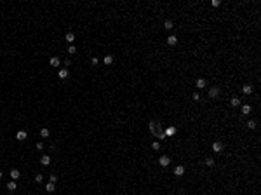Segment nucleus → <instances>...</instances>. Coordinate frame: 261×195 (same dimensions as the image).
Returning a JSON list of instances; mask_svg holds the SVG:
<instances>
[{"mask_svg":"<svg viewBox=\"0 0 261 195\" xmlns=\"http://www.w3.org/2000/svg\"><path fill=\"white\" fill-rule=\"evenodd\" d=\"M150 131H152V134H153L155 138H158V139H165L164 127H162V124H160L158 120H152V122H150Z\"/></svg>","mask_w":261,"mask_h":195,"instance_id":"obj_1","label":"nucleus"},{"mask_svg":"<svg viewBox=\"0 0 261 195\" xmlns=\"http://www.w3.org/2000/svg\"><path fill=\"white\" fill-rule=\"evenodd\" d=\"M219 94H221V89L218 87V86H214V87L209 89V98H211V99H218Z\"/></svg>","mask_w":261,"mask_h":195,"instance_id":"obj_2","label":"nucleus"},{"mask_svg":"<svg viewBox=\"0 0 261 195\" xmlns=\"http://www.w3.org/2000/svg\"><path fill=\"white\" fill-rule=\"evenodd\" d=\"M158 164H160L162 167H167L169 164H171V159H169L167 155H162L160 159H158Z\"/></svg>","mask_w":261,"mask_h":195,"instance_id":"obj_3","label":"nucleus"},{"mask_svg":"<svg viewBox=\"0 0 261 195\" xmlns=\"http://www.w3.org/2000/svg\"><path fill=\"white\" fill-rule=\"evenodd\" d=\"M213 150L216 152V153L223 152V143H221V141H214V143H213Z\"/></svg>","mask_w":261,"mask_h":195,"instance_id":"obj_4","label":"nucleus"},{"mask_svg":"<svg viewBox=\"0 0 261 195\" xmlns=\"http://www.w3.org/2000/svg\"><path fill=\"white\" fill-rule=\"evenodd\" d=\"M195 86H197V87H198V89H204V87H205V86H207V80H205V78H197V82H195Z\"/></svg>","mask_w":261,"mask_h":195,"instance_id":"obj_5","label":"nucleus"},{"mask_svg":"<svg viewBox=\"0 0 261 195\" xmlns=\"http://www.w3.org/2000/svg\"><path fill=\"white\" fill-rule=\"evenodd\" d=\"M59 65H61V59H59L58 56H52V58H51V66H54V68H58Z\"/></svg>","mask_w":261,"mask_h":195,"instance_id":"obj_6","label":"nucleus"},{"mask_svg":"<svg viewBox=\"0 0 261 195\" xmlns=\"http://www.w3.org/2000/svg\"><path fill=\"white\" fill-rule=\"evenodd\" d=\"M40 164H42V166H49V164H51V157H49V155H42V157H40Z\"/></svg>","mask_w":261,"mask_h":195,"instance_id":"obj_7","label":"nucleus"},{"mask_svg":"<svg viewBox=\"0 0 261 195\" xmlns=\"http://www.w3.org/2000/svg\"><path fill=\"white\" fill-rule=\"evenodd\" d=\"M164 132H165V138H167V136H174V134H176V127H167Z\"/></svg>","mask_w":261,"mask_h":195,"instance_id":"obj_8","label":"nucleus"},{"mask_svg":"<svg viewBox=\"0 0 261 195\" xmlns=\"http://www.w3.org/2000/svg\"><path fill=\"white\" fill-rule=\"evenodd\" d=\"M19 176H21V173L18 171V169H10V178H12L14 181H16V179H18Z\"/></svg>","mask_w":261,"mask_h":195,"instance_id":"obj_9","label":"nucleus"},{"mask_svg":"<svg viewBox=\"0 0 261 195\" xmlns=\"http://www.w3.org/2000/svg\"><path fill=\"white\" fill-rule=\"evenodd\" d=\"M174 174H176V176H183L184 174V167L183 166H178L176 169H174Z\"/></svg>","mask_w":261,"mask_h":195,"instance_id":"obj_10","label":"nucleus"},{"mask_svg":"<svg viewBox=\"0 0 261 195\" xmlns=\"http://www.w3.org/2000/svg\"><path fill=\"white\" fill-rule=\"evenodd\" d=\"M167 44H169V45H176V44H178V37H176V35H171V37L167 39Z\"/></svg>","mask_w":261,"mask_h":195,"instance_id":"obj_11","label":"nucleus"},{"mask_svg":"<svg viewBox=\"0 0 261 195\" xmlns=\"http://www.w3.org/2000/svg\"><path fill=\"white\" fill-rule=\"evenodd\" d=\"M230 105H232V106H239V105H240V98L233 96L232 99H230Z\"/></svg>","mask_w":261,"mask_h":195,"instance_id":"obj_12","label":"nucleus"},{"mask_svg":"<svg viewBox=\"0 0 261 195\" xmlns=\"http://www.w3.org/2000/svg\"><path fill=\"white\" fill-rule=\"evenodd\" d=\"M16 186H18V185H16V181L12 179V181H9V183H7V190H10V192H14V190H16Z\"/></svg>","mask_w":261,"mask_h":195,"instance_id":"obj_13","label":"nucleus"},{"mask_svg":"<svg viewBox=\"0 0 261 195\" xmlns=\"http://www.w3.org/2000/svg\"><path fill=\"white\" fill-rule=\"evenodd\" d=\"M242 113H244V115H249V113H251V105H244V106H242Z\"/></svg>","mask_w":261,"mask_h":195,"instance_id":"obj_14","label":"nucleus"},{"mask_svg":"<svg viewBox=\"0 0 261 195\" xmlns=\"http://www.w3.org/2000/svg\"><path fill=\"white\" fill-rule=\"evenodd\" d=\"M164 26H165V30H172V28H174V23H172L171 19H167V21L164 23Z\"/></svg>","mask_w":261,"mask_h":195,"instance_id":"obj_15","label":"nucleus"},{"mask_svg":"<svg viewBox=\"0 0 261 195\" xmlns=\"http://www.w3.org/2000/svg\"><path fill=\"white\" fill-rule=\"evenodd\" d=\"M65 39H66V42H73V40H75V35H73L71 31H68V33H66V37H65Z\"/></svg>","mask_w":261,"mask_h":195,"instance_id":"obj_16","label":"nucleus"},{"mask_svg":"<svg viewBox=\"0 0 261 195\" xmlns=\"http://www.w3.org/2000/svg\"><path fill=\"white\" fill-rule=\"evenodd\" d=\"M247 127H249V129H256V127H258V122H256V120H249V122H247Z\"/></svg>","mask_w":261,"mask_h":195,"instance_id":"obj_17","label":"nucleus"},{"mask_svg":"<svg viewBox=\"0 0 261 195\" xmlns=\"http://www.w3.org/2000/svg\"><path fill=\"white\" fill-rule=\"evenodd\" d=\"M16 138H18L19 141H23V139H26V132H24V131H19V132H18V136H16Z\"/></svg>","mask_w":261,"mask_h":195,"instance_id":"obj_18","label":"nucleus"},{"mask_svg":"<svg viewBox=\"0 0 261 195\" xmlns=\"http://www.w3.org/2000/svg\"><path fill=\"white\" fill-rule=\"evenodd\" d=\"M40 136H42V138H47V136H49V129H47V127L40 129Z\"/></svg>","mask_w":261,"mask_h":195,"instance_id":"obj_19","label":"nucleus"},{"mask_svg":"<svg viewBox=\"0 0 261 195\" xmlns=\"http://www.w3.org/2000/svg\"><path fill=\"white\" fill-rule=\"evenodd\" d=\"M103 61H105V65H111L113 63V56H105Z\"/></svg>","mask_w":261,"mask_h":195,"instance_id":"obj_20","label":"nucleus"},{"mask_svg":"<svg viewBox=\"0 0 261 195\" xmlns=\"http://www.w3.org/2000/svg\"><path fill=\"white\" fill-rule=\"evenodd\" d=\"M244 94H252V86H244Z\"/></svg>","mask_w":261,"mask_h":195,"instance_id":"obj_21","label":"nucleus"},{"mask_svg":"<svg viewBox=\"0 0 261 195\" xmlns=\"http://www.w3.org/2000/svg\"><path fill=\"white\" fill-rule=\"evenodd\" d=\"M59 77L61 78H66L68 77V70L65 68V70H59Z\"/></svg>","mask_w":261,"mask_h":195,"instance_id":"obj_22","label":"nucleus"},{"mask_svg":"<svg viewBox=\"0 0 261 195\" xmlns=\"http://www.w3.org/2000/svg\"><path fill=\"white\" fill-rule=\"evenodd\" d=\"M54 188H56V185H54V183H47V186H45V190H47V192H54Z\"/></svg>","mask_w":261,"mask_h":195,"instance_id":"obj_23","label":"nucleus"},{"mask_svg":"<svg viewBox=\"0 0 261 195\" xmlns=\"http://www.w3.org/2000/svg\"><path fill=\"white\" fill-rule=\"evenodd\" d=\"M205 166H207V167H213L214 166V159H205Z\"/></svg>","mask_w":261,"mask_h":195,"instance_id":"obj_24","label":"nucleus"},{"mask_svg":"<svg viewBox=\"0 0 261 195\" xmlns=\"http://www.w3.org/2000/svg\"><path fill=\"white\" fill-rule=\"evenodd\" d=\"M75 52H77V47L75 45H70L68 47V54H75Z\"/></svg>","mask_w":261,"mask_h":195,"instance_id":"obj_25","label":"nucleus"},{"mask_svg":"<svg viewBox=\"0 0 261 195\" xmlns=\"http://www.w3.org/2000/svg\"><path fill=\"white\" fill-rule=\"evenodd\" d=\"M152 148H153V150H160V143H158V141H153V143H152Z\"/></svg>","mask_w":261,"mask_h":195,"instance_id":"obj_26","label":"nucleus"},{"mask_svg":"<svg viewBox=\"0 0 261 195\" xmlns=\"http://www.w3.org/2000/svg\"><path fill=\"white\" fill-rule=\"evenodd\" d=\"M42 179H44V176L40 174V173H39L37 176H35V181H37V183H42Z\"/></svg>","mask_w":261,"mask_h":195,"instance_id":"obj_27","label":"nucleus"},{"mask_svg":"<svg viewBox=\"0 0 261 195\" xmlns=\"http://www.w3.org/2000/svg\"><path fill=\"white\" fill-rule=\"evenodd\" d=\"M56 181H58V178H56V174H51V183H54V185H56Z\"/></svg>","mask_w":261,"mask_h":195,"instance_id":"obj_28","label":"nucleus"},{"mask_svg":"<svg viewBox=\"0 0 261 195\" xmlns=\"http://www.w3.org/2000/svg\"><path fill=\"white\" fill-rule=\"evenodd\" d=\"M193 99H195V101H198V99H200V94H198V92H195V94H193Z\"/></svg>","mask_w":261,"mask_h":195,"instance_id":"obj_29","label":"nucleus"},{"mask_svg":"<svg viewBox=\"0 0 261 195\" xmlns=\"http://www.w3.org/2000/svg\"><path fill=\"white\" fill-rule=\"evenodd\" d=\"M70 63H71V61H70V58L65 59V66H70Z\"/></svg>","mask_w":261,"mask_h":195,"instance_id":"obj_30","label":"nucleus"},{"mask_svg":"<svg viewBox=\"0 0 261 195\" xmlns=\"http://www.w3.org/2000/svg\"><path fill=\"white\" fill-rule=\"evenodd\" d=\"M37 148H39V150H42V148H44V143H42V141H40V143H37Z\"/></svg>","mask_w":261,"mask_h":195,"instance_id":"obj_31","label":"nucleus"},{"mask_svg":"<svg viewBox=\"0 0 261 195\" xmlns=\"http://www.w3.org/2000/svg\"><path fill=\"white\" fill-rule=\"evenodd\" d=\"M0 178H2V171H0Z\"/></svg>","mask_w":261,"mask_h":195,"instance_id":"obj_32","label":"nucleus"}]
</instances>
